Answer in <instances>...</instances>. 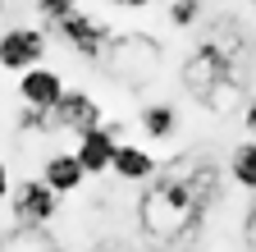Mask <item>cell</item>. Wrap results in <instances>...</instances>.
I'll return each instance as SVG.
<instances>
[{
  "label": "cell",
  "instance_id": "15",
  "mask_svg": "<svg viewBox=\"0 0 256 252\" xmlns=\"http://www.w3.org/2000/svg\"><path fill=\"white\" fill-rule=\"evenodd\" d=\"M242 129H247V138H256V97L242 101Z\"/></svg>",
  "mask_w": 256,
  "mask_h": 252
},
{
  "label": "cell",
  "instance_id": "22",
  "mask_svg": "<svg viewBox=\"0 0 256 252\" xmlns=\"http://www.w3.org/2000/svg\"><path fill=\"white\" fill-rule=\"evenodd\" d=\"M55 252H60V247H55Z\"/></svg>",
  "mask_w": 256,
  "mask_h": 252
},
{
  "label": "cell",
  "instance_id": "6",
  "mask_svg": "<svg viewBox=\"0 0 256 252\" xmlns=\"http://www.w3.org/2000/svg\"><path fill=\"white\" fill-rule=\"evenodd\" d=\"M124 142V129L119 124H101V129H87V133H78V142H74V156H78V165L96 179V174H106L110 170V161H114V147Z\"/></svg>",
  "mask_w": 256,
  "mask_h": 252
},
{
  "label": "cell",
  "instance_id": "8",
  "mask_svg": "<svg viewBox=\"0 0 256 252\" xmlns=\"http://www.w3.org/2000/svg\"><path fill=\"white\" fill-rule=\"evenodd\" d=\"M110 174L119 183H151L160 174V161L146 147H138V142H119L114 147V161H110Z\"/></svg>",
  "mask_w": 256,
  "mask_h": 252
},
{
  "label": "cell",
  "instance_id": "3",
  "mask_svg": "<svg viewBox=\"0 0 256 252\" xmlns=\"http://www.w3.org/2000/svg\"><path fill=\"white\" fill-rule=\"evenodd\" d=\"M60 193L37 174V179H18L10 188V211H14V225H28V229H50L55 215H60Z\"/></svg>",
  "mask_w": 256,
  "mask_h": 252
},
{
  "label": "cell",
  "instance_id": "14",
  "mask_svg": "<svg viewBox=\"0 0 256 252\" xmlns=\"http://www.w3.org/2000/svg\"><path fill=\"white\" fill-rule=\"evenodd\" d=\"M32 5H37V14H42V19L50 23V28H55V23L64 19V14H69V10H78L74 0H32Z\"/></svg>",
  "mask_w": 256,
  "mask_h": 252
},
{
  "label": "cell",
  "instance_id": "21",
  "mask_svg": "<svg viewBox=\"0 0 256 252\" xmlns=\"http://www.w3.org/2000/svg\"><path fill=\"white\" fill-rule=\"evenodd\" d=\"M74 5H78V0H74Z\"/></svg>",
  "mask_w": 256,
  "mask_h": 252
},
{
  "label": "cell",
  "instance_id": "18",
  "mask_svg": "<svg viewBox=\"0 0 256 252\" xmlns=\"http://www.w3.org/2000/svg\"><path fill=\"white\" fill-rule=\"evenodd\" d=\"M247 243L256 247V206H252V220H247Z\"/></svg>",
  "mask_w": 256,
  "mask_h": 252
},
{
  "label": "cell",
  "instance_id": "13",
  "mask_svg": "<svg viewBox=\"0 0 256 252\" xmlns=\"http://www.w3.org/2000/svg\"><path fill=\"white\" fill-rule=\"evenodd\" d=\"M170 23H174V28L202 23V0H170Z\"/></svg>",
  "mask_w": 256,
  "mask_h": 252
},
{
  "label": "cell",
  "instance_id": "16",
  "mask_svg": "<svg viewBox=\"0 0 256 252\" xmlns=\"http://www.w3.org/2000/svg\"><path fill=\"white\" fill-rule=\"evenodd\" d=\"M10 188H14V179H10V165L0 161V202H10Z\"/></svg>",
  "mask_w": 256,
  "mask_h": 252
},
{
  "label": "cell",
  "instance_id": "17",
  "mask_svg": "<svg viewBox=\"0 0 256 252\" xmlns=\"http://www.w3.org/2000/svg\"><path fill=\"white\" fill-rule=\"evenodd\" d=\"M110 5H114V10H151L156 0H110Z\"/></svg>",
  "mask_w": 256,
  "mask_h": 252
},
{
  "label": "cell",
  "instance_id": "11",
  "mask_svg": "<svg viewBox=\"0 0 256 252\" xmlns=\"http://www.w3.org/2000/svg\"><path fill=\"white\" fill-rule=\"evenodd\" d=\"M229 179L242 193H256V138H242L229 156Z\"/></svg>",
  "mask_w": 256,
  "mask_h": 252
},
{
  "label": "cell",
  "instance_id": "12",
  "mask_svg": "<svg viewBox=\"0 0 256 252\" xmlns=\"http://www.w3.org/2000/svg\"><path fill=\"white\" fill-rule=\"evenodd\" d=\"M0 252H55V238L46 229H28V225H14L5 238H0Z\"/></svg>",
  "mask_w": 256,
  "mask_h": 252
},
{
  "label": "cell",
  "instance_id": "20",
  "mask_svg": "<svg viewBox=\"0 0 256 252\" xmlns=\"http://www.w3.org/2000/svg\"><path fill=\"white\" fill-rule=\"evenodd\" d=\"M247 5H256V0H247Z\"/></svg>",
  "mask_w": 256,
  "mask_h": 252
},
{
  "label": "cell",
  "instance_id": "4",
  "mask_svg": "<svg viewBox=\"0 0 256 252\" xmlns=\"http://www.w3.org/2000/svg\"><path fill=\"white\" fill-rule=\"evenodd\" d=\"M46 51H50L46 28H32V23L0 28V69L5 74H28V69L46 65Z\"/></svg>",
  "mask_w": 256,
  "mask_h": 252
},
{
  "label": "cell",
  "instance_id": "7",
  "mask_svg": "<svg viewBox=\"0 0 256 252\" xmlns=\"http://www.w3.org/2000/svg\"><path fill=\"white\" fill-rule=\"evenodd\" d=\"M64 92H69V87H64V74L50 69V65H37V69L18 74V101L28 110H55Z\"/></svg>",
  "mask_w": 256,
  "mask_h": 252
},
{
  "label": "cell",
  "instance_id": "2",
  "mask_svg": "<svg viewBox=\"0 0 256 252\" xmlns=\"http://www.w3.org/2000/svg\"><path fill=\"white\" fill-rule=\"evenodd\" d=\"M101 65L110 69V78L142 87V83L160 78V65H165V46H160L151 33H114V37H110V46H106V55H101Z\"/></svg>",
  "mask_w": 256,
  "mask_h": 252
},
{
  "label": "cell",
  "instance_id": "19",
  "mask_svg": "<svg viewBox=\"0 0 256 252\" xmlns=\"http://www.w3.org/2000/svg\"><path fill=\"white\" fill-rule=\"evenodd\" d=\"M0 10H5V0H0Z\"/></svg>",
  "mask_w": 256,
  "mask_h": 252
},
{
  "label": "cell",
  "instance_id": "1",
  "mask_svg": "<svg viewBox=\"0 0 256 252\" xmlns=\"http://www.w3.org/2000/svg\"><path fill=\"white\" fill-rule=\"evenodd\" d=\"M220 170L202 151H178L160 165V174L138 197V229L151 247H178L197 238L206 225V211L220 197Z\"/></svg>",
  "mask_w": 256,
  "mask_h": 252
},
{
  "label": "cell",
  "instance_id": "10",
  "mask_svg": "<svg viewBox=\"0 0 256 252\" xmlns=\"http://www.w3.org/2000/svg\"><path fill=\"white\" fill-rule=\"evenodd\" d=\"M138 129H142L146 142H170V138H178V110H174V101H146L138 110Z\"/></svg>",
  "mask_w": 256,
  "mask_h": 252
},
{
  "label": "cell",
  "instance_id": "5",
  "mask_svg": "<svg viewBox=\"0 0 256 252\" xmlns=\"http://www.w3.org/2000/svg\"><path fill=\"white\" fill-rule=\"evenodd\" d=\"M55 37L69 46L78 60H92V65H101V55H106V46H110V23L106 19H96V14H87V10H69L60 23H55Z\"/></svg>",
  "mask_w": 256,
  "mask_h": 252
},
{
  "label": "cell",
  "instance_id": "9",
  "mask_svg": "<svg viewBox=\"0 0 256 252\" xmlns=\"http://www.w3.org/2000/svg\"><path fill=\"white\" fill-rule=\"evenodd\" d=\"M42 179L55 188L60 197H69V193H78V188L87 183V170L78 165L74 151H50L46 161H42Z\"/></svg>",
  "mask_w": 256,
  "mask_h": 252
}]
</instances>
